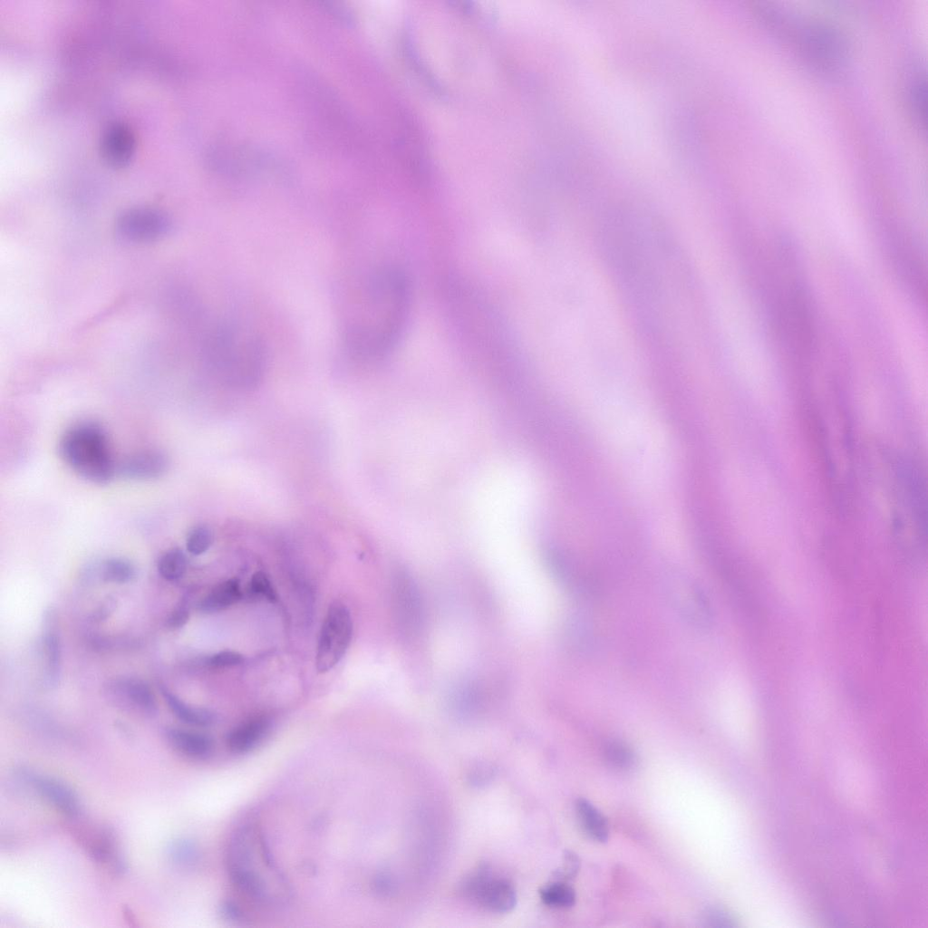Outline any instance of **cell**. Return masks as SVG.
I'll use <instances>...</instances> for the list:
<instances>
[{"instance_id": "obj_1", "label": "cell", "mask_w": 928, "mask_h": 928, "mask_svg": "<svg viewBox=\"0 0 928 928\" xmlns=\"http://www.w3.org/2000/svg\"><path fill=\"white\" fill-rule=\"evenodd\" d=\"M364 286L359 314L347 320L343 338L354 354L376 359L391 352L401 335L411 289L405 273L395 267L376 270Z\"/></svg>"}, {"instance_id": "obj_2", "label": "cell", "mask_w": 928, "mask_h": 928, "mask_svg": "<svg viewBox=\"0 0 928 928\" xmlns=\"http://www.w3.org/2000/svg\"><path fill=\"white\" fill-rule=\"evenodd\" d=\"M226 856L230 879L244 895L262 905L285 898L284 879L256 825L245 824L235 831Z\"/></svg>"}, {"instance_id": "obj_3", "label": "cell", "mask_w": 928, "mask_h": 928, "mask_svg": "<svg viewBox=\"0 0 928 928\" xmlns=\"http://www.w3.org/2000/svg\"><path fill=\"white\" fill-rule=\"evenodd\" d=\"M62 459L80 477L93 483L109 482L116 473L110 442L104 429L93 421H82L66 430L58 446Z\"/></svg>"}, {"instance_id": "obj_4", "label": "cell", "mask_w": 928, "mask_h": 928, "mask_svg": "<svg viewBox=\"0 0 928 928\" xmlns=\"http://www.w3.org/2000/svg\"><path fill=\"white\" fill-rule=\"evenodd\" d=\"M205 348L214 363L233 372H255L266 353V345L256 332L231 322L218 324L208 334Z\"/></svg>"}, {"instance_id": "obj_5", "label": "cell", "mask_w": 928, "mask_h": 928, "mask_svg": "<svg viewBox=\"0 0 928 928\" xmlns=\"http://www.w3.org/2000/svg\"><path fill=\"white\" fill-rule=\"evenodd\" d=\"M766 15L813 64L830 70L841 63L844 44L833 28L811 20L789 19L778 12Z\"/></svg>"}, {"instance_id": "obj_6", "label": "cell", "mask_w": 928, "mask_h": 928, "mask_svg": "<svg viewBox=\"0 0 928 928\" xmlns=\"http://www.w3.org/2000/svg\"><path fill=\"white\" fill-rule=\"evenodd\" d=\"M353 634V621L348 608L333 603L323 623L316 652L315 666L320 673L333 669L344 656Z\"/></svg>"}, {"instance_id": "obj_7", "label": "cell", "mask_w": 928, "mask_h": 928, "mask_svg": "<svg viewBox=\"0 0 928 928\" xmlns=\"http://www.w3.org/2000/svg\"><path fill=\"white\" fill-rule=\"evenodd\" d=\"M460 889L466 897L491 912L508 913L517 904L513 884L504 878L495 877L487 865H478L464 877Z\"/></svg>"}, {"instance_id": "obj_8", "label": "cell", "mask_w": 928, "mask_h": 928, "mask_svg": "<svg viewBox=\"0 0 928 928\" xmlns=\"http://www.w3.org/2000/svg\"><path fill=\"white\" fill-rule=\"evenodd\" d=\"M172 228L170 218L160 209L136 207L123 211L117 218L118 237L129 243H150L166 237Z\"/></svg>"}, {"instance_id": "obj_9", "label": "cell", "mask_w": 928, "mask_h": 928, "mask_svg": "<svg viewBox=\"0 0 928 928\" xmlns=\"http://www.w3.org/2000/svg\"><path fill=\"white\" fill-rule=\"evenodd\" d=\"M667 591L676 611L696 627H707L712 614L707 597L692 580L676 576L667 581Z\"/></svg>"}, {"instance_id": "obj_10", "label": "cell", "mask_w": 928, "mask_h": 928, "mask_svg": "<svg viewBox=\"0 0 928 928\" xmlns=\"http://www.w3.org/2000/svg\"><path fill=\"white\" fill-rule=\"evenodd\" d=\"M24 776L38 795L63 816L75 818L81 813V803L75 791L64 782L48 777L24 772Z\"/></svg>"}, {"instance_id": "obj_11", "label": "cell", "mask_w": 928, "mask_h": 928, "mask_svg": "<svg viewBox=\"0 0 928 928\" xmlns=\"http://www.w3.org/2000/svg\"><path fill=\"white\" fill-rule=\"evenodd\" d=\"M100 149L107 163L114 167L124 166L135 152V134L131 128L122 121L111 122L102 133Z\"/></svg>"}, {"instance_id": "obj_12", "label": "cell", "mask_w": 928, "mask_h": 928, "mask_svg": "<svg viewBox=\"0 0 928 928\" xmlns=\"http://www.w3.org/2000/svg\"><path fill=\"white\" fill-rule=\"evenodd\" d=\"M396 594L400 620L406 634H415L421 626L422 608L419 590L405 572L397 575Z\"/></svg>"}, {"instance_id": "obj_13", "label": "cell", "mask_w": 928, "mask_h": 928, "mask_svg": "<svg viewBox=\"0 0 928 928\" xmlns=\"http://www.w3.org/2000/svg\"><path fill=\"white\" fill-rule=\"evenodd\" d=\"M169 467V460L161 451H139L124 458L116 471L126 478L147 480L160 478Z\"/></svg>"}, {"instance_id": "obj_14", "label": "cell", "mask_w": 928, "mask_h": 928, "mask_svg": "<svg viewBox=\"0 0 928 928\" xmlns=\"http://www.w3.org/2000/svg\"><path fill=\"white\" fill-rule=\"evenodd\" d=\"M109 688L124 704L144 714L153 715L157 712L156 698L145 682L136 678H123L112 682Z\"/></svg>"}, {"instance_id": "obj_15", "label": "cell", "mask_w": 928, "mask_h": 928, "mask_svg": "<svg viewBox=\"0 0 928 928\" xmlns=\"http://www.w3.org/2000/svg\"><path fill=\"white\" fill-rule=\"evenodd\" d=\"M43 622L42 643L45 663V680L49 686H53L60 678L62 647L57 629L56 614L52 608L44 612Z\"/></svg>"}, {"instance_id": "obj_16", "label": "cell", "mask_w": 928, "mask_h": 928, "mask_svg": "<svg viewBox=\"0 0 928 928\" xmlns=\"http://www.w3.org/2000/svg\"><path fill=\"white\" fill-rule=\"evenodd\" d=\"M270 726L271 721L266 716H256L243 721L227 734V749L236 754L248 752L264 739Z\"/></svg>"}, {"instance_id": "obj_17", "label": "cell", "mask_w": 928, "mask_h": 928, "mask_svg": "<svg viewBox=\"0 0 928 928\" xmlns=\"http://www.w3.org/2000/svg\"><path fill=\"white\" fill-rule=\"evenodd\" d=\"M165 734L168 742L174 749L187 757L205 759L213 750V740L204 733L179 728H169Z\"/></svg>"}, {"instance_id": "obj_18", "label": "cell", "mask_w": 928, "mask_h": 928, "mask_svg": "<svg viewBox=\"0 0 928 928\" xmlns=\"http://www.w3.org/2000/svg\"><path fill=\"white\" fill-rule=\"evenodd\" d=\"M160 691L169 710L184 723L198 727H207L215 722L216 716L209 710L188 705L167 687L161 686Z\"/></svg>"}, {"instance_id": "obj_19", "label": "cell", "mask_w": 928, "mask_h": 928, "mask_svg": "<svg viewBox=\"0 0 928 928\" xmlns=\"http://www.w3.org/2000/svg\"><path fill=\"white\" fill-rule=\"evenodd\" d=\"M242 597L238 579L231 578L216 585L198 604L199 611L216 613L237 603Z\"/></svg>"}, {"instance_id": "obj_20", "label": "cell", "mask_w": 928, "mask_h": 928, "mask_svg": "<svg viewBox=\"0 0 928 928\" xmlns=\"http://www.w3.org/2000/svg\"><path fill=\"white\" fill-rule=\"evenodd\" d=\"M575 810L585 832L596 841L605 842L609 836V826L604 816L583 798L576 801Z\"/></svg>"}, {"instance_id": "obj_21", "label": "cell", "mask_w": 928, "mask_h": 928, "mask_svg": "<svg viewBox=\"0 0 928 928\" xmlns=\"http://www.w3.org/2000/svg\"><path fill=\"white\" fill-rule=\"evenodd\" d=\"M539 895L545 904L556 908H568L575 902V890L561 881L545 885L540 889Z\"/></svg>"}, {"instance_id": "obj_22", "label": "cell", "mask_w": 928, "mask_h": 928, "mask_svg": "<svg viewBox=\"0 0 928 928\" xmlns=\"http://www.w3.org/2000/svg\"><path fill=\"white\" fill-rule=\"evenodd\" d=\"M102 577L104 581L114 584H125L135 576V567L122 557L108 558L102 564Z\"/></svg>"}, {"instance_id": "obj_23", "label": "cell", "mask_w": 928, "mask_h": 928, "mask_svg": "<svg viewBox=\"0 0 928 928\" xmlns=\"http://www.w3.org/2000/svg\"><path fill=\"white\" fill-rule=\"evenodd\" d=\"M187 569V558L179 548H172L165 552L158 562L160 575L168 581H175L183 576Z\"/></svg>"}, {"instance_id": "obj_24", "label": "cell", "mask_w": 928, "mask_h": 928, "mask_svg": "<svg viewBox=\"0 0 928 928\" xmlns=\"http://www.w3.org/2000/svg\"><path fill=\"white\" fill-rule=\"evenodd\" d=\"M167 855L174 864L188 866L198 860V849L191 840L178 838L169 844Z\"/></svg>"}, {"instance_id": "obj_25", "label": "cell", "mask_w": 928, "mask_h": 928, "mask_svg": "<svg viewBox=\"0 0 928 928\" xmlns=\"http://www.w3.org/2000/svg\"><path fill=\"white\" fill-rule=\"evenodd\" d=\"M605 758L611 766L618 769L631 768L636 760L631 748L619 741H613L606 746Z\"/></svg>"}, {"instance_id": "obj_26", "label": "cell", "mask_w": 928, "mask_h": 928, "mask_svg": "<svg viewBox=\"0 0 928 928\" xmlns=\"http://www.w3.org/2000/svg\"><path fill=\"white\" fill-rule=\"evenodd\" d=\"M213 542L211 530L205 525H198L191 528L186 538L187 550L198 556L205 553Z\"/></svg>"}, {"instance_id": "obj_27", "label": "cell", "mask_w": 928, "mask_h": 928, "mask_svg": "<svg viewBox=\"0 0 928 928\" xmlns=\"http://www.w3.org/2000/svg\"><path fill=\"white\" fill-rule=\"evenodd\" d=\"M250 590L256 595H261L270 602L277 600L276 593L266 575L261 571L256 572L250 581Z\"/></svg>"}, {"instance_id": "obj_28", "label": "cell", "mask_w": 928, "mask_h": 928, "mask_svg": "<svg viewBox=\"0 0 928 928\" xmlns=\"http://www.w3.org/2000/svg\"><path fill=\"white\" fill-rule=\"evenodd\" d=\"M242 662L243 656L240 653L233 651H222L211 655L207 663L212 668H225L238 665Z\"/></svg>"}, {"instance_id": "obj_29", "label": "cell", "mask_w": 928, "mask_h": 928, "mask_svg": "<svg viewBox=\"0 0 928 928\" xmlns=\"http://www.w3.org/2000/svg\"><path fill=\"white\" fill-rule=\"evenodd\" d=\"M911 103L915 116L920 121H923L926 111L925 86L923 83L917 82L914 85L911 92Z\"/></svg>"}, {"instance_id": "obj_30", "label": "cell", "mask_w": 928, "mask_h": 928, "mask_svg": "<svg viewBox=\"0 0 928 928\" xmlns=\"http://www.w3.org/2000/svg\"><path fill=\"white\" fill-rule=\"evenodd\" d=\"M189 612L185 604L176 608L168 619V625L170 628L182 627L188 620Z\"/></svg>"}]
</instances>
